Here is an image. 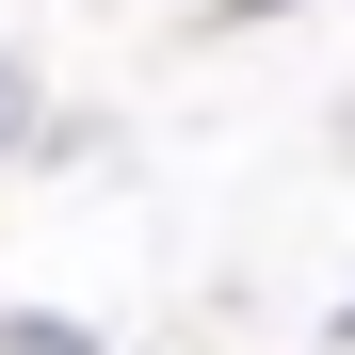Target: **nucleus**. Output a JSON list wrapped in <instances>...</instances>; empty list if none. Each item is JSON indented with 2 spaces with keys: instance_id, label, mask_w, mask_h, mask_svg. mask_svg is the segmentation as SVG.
<instances>
[{
  "instance_id": "1",
  "label": "nucleus",
  "mask_w": 355,
  "mask_h": 355,
  "mask_svg": "<svg viewBox=\"0 0 355 355\" xmlns=\"http://www.w3.org/2000/svg\"><path fill=\"white\" fill-rule=\"evenodd\" d=\"M33 130H49V81H33V49H0V162H33Z\"/></svg>"
},
{
  "instance_id": "2",
  "label": "nucleus",
  "mask_w": 355,
  "mask_h": 355,
  "mask_svg": "<svg viewBox=\"0 0 355 355\" xmlns=\"http://www.w3.org/2000/svg\"><path fill=\"white\" fill-rule=\"evenodd\" d=\"M0 355H97L81 323H0Z\"/></svg>"
}]
</instances>
